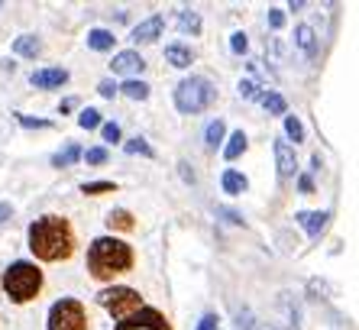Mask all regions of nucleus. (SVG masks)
Listing matches in <instances>:
<instances>
[{"label":"nucleus","instance_id":"1","mask_svg":"<svg viewBox=\"0 0 359 330\" xmlns=\"http://www.w3.org/2000/svg\"><path fill=\"white\" fill-rule=\"evenodd\" d=\"M26 239H29V249L39 263H65L75 253V230L59 214H46L33 220Z\"/></svg>","mask_w":359,"mask_h":330},{"label":"nucleus","instance_id":"2","mask_svg":"<svg viewBox=\"0 0 359 330\" xmlns=\"http://www.w3.org/2000/svg\"><path fill=\"white\" fill-rule=\"evenodd\" d=\"M133 263H136L133 246H130L126 239L97 237L91 246H88V272L97 282H114L117 275L130 272Z\"/></svg>","mask_w":359,"mask_h":330},{"label":"nucleus","instance_id":"3","mask_svg":"<svg viewBox=\"0 0 359 330\" xmlns=\"http://www.w3.org/2000/svg\"><path fill=\"white\" fill-rule=\"evenodd\" d=\"M4 291L13 305H26L42 291V269L29 259H17L4 272Z\"/></svg>","mask_w":359,"mask_h":330},{"label":"nucleus","instance_id":"4","mask_svg":"<svg viewBox=\"0 0 359 330\" xmlns=\"http://www.w3.org/2000/svg\"><path fill=\"white\" fill-rule=\"evenodd\" d=\"M214 100H217V88H214V81L204 78V74L182 78L175 88V107L182 110V114H201V110H208Z\"/></svg>","mask_w":359,"mask_h":330},{"label":"nucleus","instance_id":"5","mask_svg":"<svg viewBox=\"0 0 359 330\" xmlns=\"http://www.w3.org/2000/svg\"><path fill=\"white\" fill-rule=\"evenodd\" d=\"M97 305L107 308L117 321H123V317H130L133 311H140L142 298H140V291L130 289V285H110V289L97 291Z\"/></svg>","mask_w":359,"mask_h":330},{"label":"nucleus","instance_id":"6","mask_svg":"<svg viewBox=\"0 0 359 330\" xmlns=\"http://www.w3.org/2000/svg\"><path fill=\"white\" fill-rule=\"evenodd\" d=\"M49 330H88V311L78 298H62L49 308Z\"/></svg>","mask_w":359,"mask_h":330},{"label":"nucleus","instance_id":"7","mask_svg":"<svg viewBox=\"0 0 359 330\" xmlns=\"http://www.w3.org/2000/svg\"><path fill=\"white\" fill-rule=\"evenodd\" d=\"M117 330H172V324H168V317L159 311V308L142 305L140 311H133L130 317L117 321Z\"/></svg>","mask_w":359,"mask_h":330},{"label":"nucleus","instance_id":"8","mask_svg":"<svg viewBox=\"0 0 359 330\" xmlns=\"http://www.w3.org/2000/svg\"><path fill=\"white\" fill-rule=\"evenodd\" d=\"M294 46H298L301 55L308 58V62H318V55H320V39H318V33H314L308 23L294 26Z\"/></svg>","mask_w":359,"mask_h":330},{"label":"nucleus","instance_id":"9","mask_svg":"<svg viewBox=\"0 0 359 330\" xmlns=\"http://www.w3.org/2000/svg\"><path fill=\"white\" fill-rule=\"evenodd\" d=\"M162 29H165V17H162V13H152V17H146L140 26H133L130 39L133 42H156L162 36Z\"/></svg>","mask_w":359,"mask_h":330},{"label":"nucleus","instance_id":"10","mask_svg":"<svg viewBox=\"0 0 359 330\" xmlns=\"http://www.w3.org/2000/svg\"><path fill=\"white\" fill-rule=\"evenodd\" d=\"M294 220L304 227V233H308L311 239H318L320 233L327 230V220H330V214H327V211H298V214H294Z\"/></svg>","mask_w":359,"mask_h":330},{"label":"nucleus","instance_id":"11","mask_svg":"<svg viewBox=\"0 0 359 330\" xmlns=\"http://www.w3.org/2000/svg\"><path fill=\"white\" fill-rule=\"evenodd\" d=\"M276 165L282 178H294L298 175V162H294V146H288L285 140H276Z\"/></svg>","mask_w":359,"mask_h":330},{"label":"nucleus","instance_id":"12","mask_svg":"<svg viewBox=\"0 0 359 330\" xmlns=\"http://www.w3.org/2000/svg\"><path fill=\"white\" fill-rule=\"evenodd\" d=\"M29 81H33V88L49 91V88H62V84H68V72L65 68H39V72L29 74Z\"/></svg>","mask_w":359,"mask_h":330},{"label":"nucleus","instance_id":"13","mask_svg":"<svg viewBox=\"0 0 359 330\" xmlns=\"http://www.w3.org/2000/svg\"><path fill=\"white\" fill-rule=\"evenodd\" d=\"M142 68H146V62H142V55L140 52H133V49L117 52L114 62H110V72L114 74H136V72H142Z\"/></svg>","mask_w":359,"mask_h":330},{"label":"nucleus","instance_id":"14","mask_svg":"<svg viewBox=\"0 0 359 330\" xmlns=\"http://www.w3.org/2000/svg\"><path fill=\"white\" fill-rule=\"evenodd\" d=\"M165 58L172 68H191L194 55L188 46H182V42H172V46H165Z\"/></svg>","mask_w":359,"mask_h":330},{"label":"nucleus","instance_id":"15","mask_svg":"<svg viewBox=\"0 0 359 330\" xmlns=\"http://www.w3.org/2000/svg\"><path fill=\"white\" fill-rule=\"evenodd\" d=\"M107 227L110 230H120V233H130L136 227V220H133V214L126 211V207H114L107 214Z\"/></svg>","mask_w":359,"mask_h":330},{"label":"nucleus","instance_id":"16","mask_svg":"<svg viewBox=\"0 0 359 330\" xmlns=\"http://www.w3.org/2000/svg\"><path fill=\"white\" fill-rule=\"evenodd\" d=\"M220 185H224L226 194H243V191L250 188V182H246V175L236 172V169H226L224 178H220Z\"/></svg>","mask_w":359,"mask_h":330},{"label":"nucleus","instance_id":"17","mask_svg":"<svg viewBox=\"0 0 359 330\" xmlns=\"http://www.w3.org/2000/svg\"><path fill=\"white\" fill-rule=\"evenodd\" d=\"M178 29H182V33H191V36H201L204 23H201L198 10H182V13H178Z\"/></svg>","mask_w":359,"mask_h":330},{"label":"nucleus","instance_id":"18","mask_svg":"<svg viewBox=\"0 0 359 330\" xmlns=\"http://www.w3.org/2000/svg\"><path fill=\"white\" fill-rule=\"evenodd\" d=\"M78 159H81V146H78V143H68L65 149H59V152L52 156V165H55V169H68V165H75Z\"/></svg>","mask_w":359,"mask_h":330},{"label":"nucleus","instance_id":"19","mask_svg":"<svg viewBox=\"0 0 359 330\" xmlns=\"http://www.w3.org/2000/svg\"><path fill=\"white\" fill-rule=\"evenodd\" d=\"M243 149H246V133L233 130V133H230V140H226V146H224V159H226V162H233V159L243 156Z\"/></svg>","mask_w":359,"mask_h":330},{"label":"nucleus","instance_id":"20","mask_svg":"<svg viewBox=\"0 0 359 330\" xmlns=\"http://www.w3.org/2000/svg\"><path fill=\"white\" fill-rule=\"evenodd\" d=\"M114 33H110V29H91V33H88V46H91L94 52H110L114 49Z\"/></svg>","mask_w":359,"mask_h":330},{"label":"nucleus","instance_id":"21","mask_svg":"<svg viewBox=\"0 0 359 330\" xmlns=\"http://www.w3.org/2000/svg\"><path fill=\"white\" fill-rule=\"evenodd\" d=\"M13 52L23 55V58H36L42 52V42L36 39V36H20V39L13 42Z\"/></svg>","mask_w":359,"mask_h":330},{"label":"nucleus","instance_id":"22","mask_svg":"<svg viewBox=\"0 0 359 330\" xmlns=\"http://www.w3.org/2000/svg\"><path fill=\"white\" fill-rule=\"evenodd\" d=\"M117 91H123L130 100H146V98H149V84H146V81H136V78H126L123 88H117Z\"/></svg>","mask_w":359,"mask_h":330},{"label":"nucleus","instance_id":"23","mask_svg":"<svg viewBox=\"0 0 359 330\" xmlns=\"http://www.w3.org/2000/svg\"><path fill=\"white\" fill-rule=\"evenodd\" d=\"M278 308L285 311V321H288V330H301V311H298V305L292 308V295H282V298H278Z\"/></svg>","mask_w":359,"mask_h":330},{"label":"nucleus","instance_id":"24","mask_svg":"<svg viewBox=\"0 0 359 330\" xmlns=\"http://www.w3.org/2000/svg\"><path fill=\"white\" fill-rule=\"evenodd\" d=\"M226 136V124L224 120H210L208 124V133H204V140H208V149H217Z\"/></svg>","mask_w":359,"mask_h":330},{"label":"nucleus","instance_id":"25","mask_svg":"<svg viewBox=\"0 0 359 330\" xmlns=\"http://www.w3.org/2000/svg\"><path fill=\"white\" fill-rule=\"evenodd\" d=\"M285 136H288L294 146L304 143V124H301L298 117H285ZM292 143H288V146H292Z\"/></svg>","mask_w":359,"mask_h":330},{"label":"nucleus","instance_id":"26","mask_svg":"<svg viewBox=\"0 0 359 330\" xmlns=\"http://www.w3.org/2000/svg\"><path fill=\"white\" fill-rule=\"evenodd\" d=\"M262 104H266L269 114H276V117H285V110H288V100H285L282 94H276V91L262 94Z\"/></svg>","mask_w":359,"mask_h":330},{"label":"nucleus","instance_id":"27","mask_svg":"<svg viewBox=\"0 0 359 330\" xmlns=\"http://www.w3.org/2000/svg\"><path fill=\"white\" fill-rule=\"evenodd\" d=\"M123 149H126V152H130V156H146V159H152V156H156V149H152L149 143L142 140V136H136V140L123 143Z\"/></svg>","mask_w":359,"mask_h":330},{"label":"nucleus","instance_id":"28","mask_svg":"<svg viewBox=\"0 0 359 330\" xmlns=\"http://www.w3.org/2000/svg\"><path fill=\"white\" fill-rule=\"evenodd\" d=\"M110 191H117L114 182H84L81 185V194H110Z\"/></svg>","mask_w":359,"mask_h":330},{"label":"nucleus","instance_id":"29","mask_svg":"<svg viewBox=\"0 0 359 330\" xmlns=\"http://www.w3.org/2000/svg\"><path fill=\"white\" fill-rule=\"evenodd\" d=\"M78 126H81V130H97V126H100V114L94 107L81 110V117H78Z\"/></svg>","mask_w":359,"mask_h":330},{"label":"nucleus","instance_id":"30","mask_svg":"<svg viewBox=\"0 0 359 330\" xmlns=\"http://www.w3.org/2000/svg\"><path fill=\"white\" fill-rule=\"evenodd\" d=\"M81 159L88 165H104L110 156H107V149H104V146H94V149H88V152H81Z\"/></svg>","mask_w":359,"mask_h":330},{"label":"nucleus","instance_id":"31","mask_svg":"<svg viewBox=\"0 0 359 330\" xmlns=\"http://www.w3.org/2000/svg\"><path fill=\"white\" fill-rule=\"evenodd\" d=\"M17 120L26 126V130H49V120H36V117H26V114H17Z\"/></svg>","mask_w":359,"mask_h":330},{"label":"nucleus","instance_id":"32","mask_svg":"<svg viewBox=\"0 0 359 330\" xmlns=\"http://www.w3.org/2000/svg\"><path fill=\"white\" fill-rule=\"evenodd\" d=\"M240 94H243V98H246V100L259 98V84L252 81V78H243V81H240Z\"/></svg>","mask_w":359,"mask_h":330},{"label":"nucleus","instance_id":"33","mask_svg":"<svg viewBox=\"0 0 359 330\" xmlns=\"http://www.w3.org/2000/svg\"><path fill=\"white\" fill-rule=\"evenodd\" d=\"M230 49H233L236 55H243V52L250 49V39H246V33H233V36H230Z\"/></svg>","mask_w":359,"mask_h":330},{"label":"nucleus","instance_id":"34","mask_svg":"<svg viewBox=\"0 0 359 330\" xmlns=\"http://www.w3.org/2000/svg\"><path fill=\"white\" fill-rule=\"evenodd\" d=\"M100 136H104V143H120V126L117 124H100Z\"/></svg>","mask_w":359,"mask_h":330},{"label":"nucleus","instance_id":"35","mask_svg":"<svg viewBox=\"0 0 359 330\" xmlns=\"http://www.w3.org/2000/svg\"><path fill=\"white\" fill-rule=\"evenodd\" d=\"M269 26H272V29H282V26H285V13H282V10H276V7L269 10Z\"/></svg>","mask_w":359,"mask_h":330},{"label":"nucleus","instance_id":"36","mask_svg":"<svg viewBox=\"0 0 359 330\" xmlns=\"http://www.w3.org/2000/svg\"><path fill=\"white\" fill-rule=\"evenodd\" d=\"M298 191L301 194H314V178L311 175H298Z\"/></svg>","mask_w":359,"mask_h":330},{"label":"nucleus","instance_id":"37","mask_svg":"<svg viewBox=\"0 0 359 330\" xmlns=\"http://www.w3.org/2000/svg\"><path fill=\"white\" fill-rule=\"evenodd\" d=\"M97 94H100V98H114V94H117V84L110 81V78H107V81H100L97 84Z\"/></svg>","mask_w":359,"mask_h":330},{"label":"nucleus","instance_id":"38","mask_svg":"<svg viewBox=\"0 0 359 330\" xmlns=\"http://www.w3.org/2000/svg\"><path fill=\"white\" fill-rule=\"evenodd\" d=\"M236 327H240V330H252V317H250V311H236Z\"/></svg>","mask_w":359,"mask_h":330},{"label":"nucleus","instance_id":"39","mask_svg":"<svg viewBox=\"0 0 359 330\" xmlns=\"http://www.w3.org/2000/svg\"><path fill=\"white\" fill-rule=\"evenodd\" d=\"M194 330H217V317H214V314H204V317H201V324Z\"/></svg>","mask_w":359,"mask_h":330},{"label":"nucleus","instance_id":"40","mask_svg":"<svg viewBox=\"0 0 359 330\" xmlns=\"http://www.w3.org/2000/svg\"><path fill=\"white\" fill-rule=\"evenodd\" d=\"M217 217H226L230 223H243V214H236V211H230V207H217Z\"/></svg>","mask_w":359,"mask_h":330},{"label":"nucleus","instance_id":"41","mask_svg":"<svg viewBox=\"0 0 359 330\" xmlns=\"http://www.w3.org/2000/svg\"><path fill=\"white\" fill-rule=\"evenodd\" d=\"M311 295H330V285H327V282H311Z\"/></svg>","mask_w":359,"mask_h":330},{"label":"nucleus","instance_id":"42","mask_svg":"<svg viewBox=\"0 0 359 330\" xmlns=\"http://www.w3.org/2000/svg\"><path fill=\"white\" fill-rule=\"evenodd\" d=\"M10 217H13V204H7V201H0V223H7Z\"/></svg>","mask_w":359,"mask_h":330},{"label":"nucleus","instance_id":"43","mask_svg":"<svg viewBox=\"0 0 359 330\" xmlns=\"http://www.w3.org/2000/svg\"><path fill=\"white\" fill-rule=\"evenodd\" d=\"M178 169H182V178H184V182H191V185H194V172L188 169V162H182Z\"/></svg>","mask_w":359,"mask_h":330},{"label":"nucleus","instance_id":"44","mask_svg":"<svg viewBox=\"0 0 359 330\" xmlns=\"http://www.w3.org/2000/svg\"><path fill=\"white\" fill-rule=\"evenodd\" d=\"M62 114H68V110H75V98H68V100H62Z\"/></svg>","mask_w":359,"mask_h":330}]
</instances>
